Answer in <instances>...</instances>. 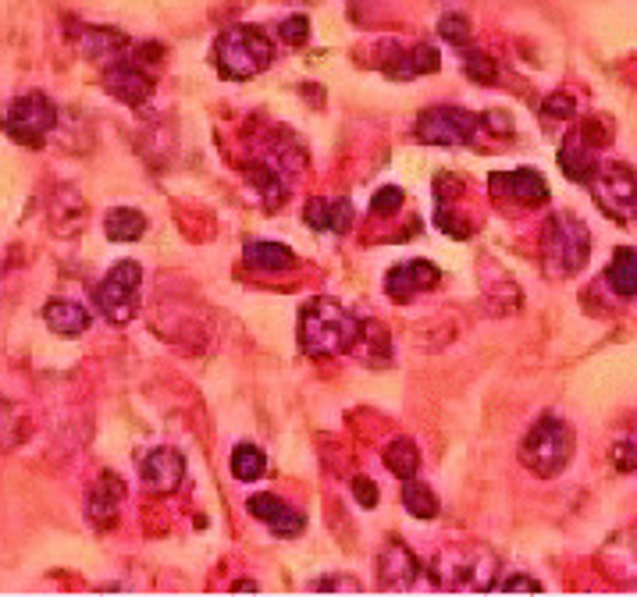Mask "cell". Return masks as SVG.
Returning <instances> with one entry per match:
<instances>
[{"mask_svg":"<svg viewBox=\"0 0 637 597\" xmlns=\"http://www.w3.org/2000/svg\"><path fill=\"white\" fill-rule=\"evenodd\" d=\"M385 466H389L399 480L417 477V469H420V448H417L409 437H395L392 445L385 448Z\"/></svg>","mask_w":637,"mask_h":597,"instance_id":"obj_28","label":"cell"},{"mask_svg":"<svg viewBox=\"0 0 637 597\" xmlns=\"http://www.w3.org/2000/svg\"><path fill=\"white\" fill-rule=\"evenodd\" d=\"M389 79H417V75H431V71L442 68V57L431 47V43H417L409 50H395L392 61L381 65Z\"/></svg>","mask_w":637,"mask_h":597,"instance_id":"obj_19","label":"cell"},{"mask_svg":"<svg viewBox=\"0 0 637 597\" xmlns=\"http://www.w3.org/2000/svg\"><path fill=\"white\" fill-rule=\"evenodd\" d=\"M104 232L111 242H139L147 235V213L136 207H115L107 210L104 218Z\"/></svg>","mask_w":637,"mask_h":597,"instance_id":"obj_24","label":"cell"},{"mask_svg":"<svg viewBox=\"0 0 637 597\" xmlns=\"http://www.w3.org/2000/svg\"><path fill=\"white\" fill-rule=\"evenodd\" d=\"M352 494H357V502L363 508H374L378 505V483H371L367 477H357L352 480Z\"/></svg>","mask_w":637,"mask_h":597,"instance_id":"obj_38","label":"cell"},{"mask_svg":"<svg viewBox=\"0 0 637 597\" xmlns=\"http://www.w3.org/2000/svg\"><path fill=\"white\" fill-rule=\"evenodd\" d=\"M303 221L314 227V232L343 235L352 224V203L349 199H310L303 207Z\"/></svg>","mask_w":637,"mask_h":597,"instance_id":"obj_18","label":"cell"},{"mask_svg":"<svg viewBox=\"0 0 637 597\" xmlns=\"http://www.w3.org/2000/svg\"><path fill=\"white\" fill-rule=\"evenodd\" d=\"M104 90L121 99V104L129 107H139L147 104L150 93H153V79L147 75L143 61H136V57H115L111 65H104Z\"/></svg>","mask_w":637,"mask_h":597,"instance_id":"obj_10","label":"cell"},{"mask_svg":"<svg viewBox=\"0 0 637 597\" xmlns=\"http://www.w3.org/2000/svg\"><path fill=\"white\" fill-rule=\"evenodd\" d=\"M463 71H466V79H474L480 85H491L495 79H499V68H495V61L488 54H480V50H466L463 57Z\"/></svg>","mask_w":637,"mask_h":597,"instance_id":"obj_30","label":"cell"},{"mask_svg":"<svg viewBox=\"0 0 637 597\" xmlns=\"http://www.w3.org/2000/svg\"><path fill=\"white\" fill-rule=\"evenodd\" d=\"M605 284L619 298H634L637 295V249L619 246L613 253V260H609V267H605Z\"/></svg>","mask_w":637,"mask_h":597,"instance_id":"obj_23","label":"cell"},{"mask_svg":"<svg viewBox=\"0 0 637 597\" xmlns=\"http://www.w3.org/2000/svg\"><path fill=\"white\" fill-rule=\"evenodd\" d=\"M44 324L61 338H79L90 331L93 317L86 313V306L76 303V298H50L44 306Z\"/></svg>","mask_w":637,"mask_h":597,"instance_id":"obj_20","label":"cell"},{"mask_svg":"<svg viewBox=\"0 0 637 597\" xmlns=\"http://www.w3.org/2000/svg\"><path fill=\"white\" fill-rule=\"evenodd\" d=\"M125 47H129V39L115 33V28H86L82 33V54L96 65H111L115 57L125 54Z\"/></svg>","mask_w":637,"mask_h":597,"instance_id":"obj_25","label":"cell"},{"mask_svg":"<svg viewBox=\"0 0 637 597\" xmlns=\"http://www.w3.org/2000/svg\"><path fill=\"white\" fill-rule=\"evenodd\" d=\"M246 264L253 270H264V274H278V270H289L296 267V253L289 246H281V242H260V238H253L246 242Z\"/></svg>","mask_w":637,"mask_h":597,"instance_id":"obj_22","label":"cell"},{"mask_svg":"<svg viewBox=\"0 0 637 597\" xmlns=\"http://www.w3.org/2000/svg\"><path fill=\"white\" fill-rule=\"evenodd\" d=\"M246 178L257 185V192L267 199V207H278L281 203V196H286V182L278 178V171L271 164H264V161H250L246 164Z\"/></svg>","mask_w":637,"mask_h":597,"instance_id":"obj_29","label":"cell"},{"mask_svg":"<svg viewBox=\"0 0 637 597\" xmlns=\"http://www.w3.org/2000/svg\"><path fill=\"white\" fill-rule=\"evenodd\" d=\"M559 167H563V175L570 178V182H580V185H588V178L594 175V167H599V156H594V147L591 142L570 136L559 147Z\"/></svg>","mask_w":637,"mask_h":597,"instance_id":"obj_21","label":"cell"},{"mask_svg":"<svg viewBox=\"0 0 637 597\" xmlns=\"http://www.w3.org/2000/svg\"><path fill=\"white\" fill-rule=\"evenodd\" d=\"M480 128H485V114H474V110L452 107V104H438V107H428L420 114L414 132L420 142H428V147H471Z\"/></svg>","mask_w":637,"mask_h":597,"instance_id":"obj_7","label":"cell"},{"mask_svg":"<svg viewBox=\"0 0 637 597\" xmlns=\"http://www.w3.org/2000/svg\"><path fill=\"white\" fill-rule=\"evenodd\" d=\"M599 565L609 580L637 587V523L609 534V540L599 548Z\"/></svg>","mask_w":637,"mask_h":597,"instance_id":"obj_11","label":"cell"},{"mask_svg":"<svg viewBox=\"0 0 637 597\" xmlns=\"http://www.w3.org/2000/svg\"><path fill=\"white\" fill-rule=\"evenodd\" d=\"M491 196L499 199H513L520 207H542L548 203V185L537 175L534 167H517V171H495L488 178Z\"/></svg>","mask_w":637,"mask_h":597,"instance_id":"obj_14","label":"cell"},{"mask_svg":"<svg viewBox=\"0 0 637 597\" xmlns=\"http://www.w3.org/2000/svg\"><path fill=\"white\" fill-rule=\"evenodd\" d=\"M310 590H363V587H360V580H352V576H324V580L310 583Z\"/></svg>","mask_w":637,"mask_h":597,"instance_id":"obj_37","label":"cell"},{"mask_svg":"<svg viewBox=\"0 0 637 597\" xmlns=\"http://www.w3.org/2000/svg\"><path fill=\"white\" fill-rule=\"evenodd\" d=\"M275 61V39L257 25H235L224 28L215 43V65L221 79L246 82Z\"/></svg>","mask_w":637,"mask_h":597,"instance_id":"obj_4","label":"cell"},{"mask_svg":"<svg viewBox=\"0 0 637 597\" xmlns=\"http://www.w3.org/2000/svg\"><path fill=\"white\" fill-rule=\"evenodd\" d=\"M232 477L235 480H243V483H257L264 477V469H267V455L257 448V445H250V441H243V445H235L232 448Z\"/></svg>","mask_w":637,"mask_h":597,"instance_id":"obj_27","label":"cell"},{"mask_svg":"<svg viewBox=\"0 0 637 597\" xmlns=\"http://www.w3.org/2000/svg\"><path fill=\"white\" fill-rule=\"evenodd\" d=\"M235 590H257V583H250V580H239V583H235Z\"/></svg>","mask_w":637,"mask_h":597,"instance_id":"obj_39","label":"cell"},{"mask_svg":"<svg viewBox=\"0 0 637 597\" xmlns=\"http://www.w3.org/2000/svg\"><path fill=\"white\" fill-rule=\"evenodd\" d=\"M246 508L253 512V519H260L267 530L278 534V537H296V534H303V526H306V516L300 508H292L289 502H281L278 494H253Z\"/></svg>","mask_w":637,"mask_h":597,"instance_id":"obj_16","label":"cell"},{"mask_svg":"<svg viewBox=\"0 0 637 597\" xmlns=\"http://www.w3.org/2000/svg\"><path fill=\"white\" fill-rule=\"evenodd\" d=\"M378 587L381 590H409L420 580V562L399 537H389L385 548L378 551Z\"/></svg>","mask_w":637,"mask_h":597,"instance_id":"obj_12","label":"cell"},{"mask_svg":"<svg viewBox=\"0 0 637 597\" xmlns=\"http://www.w3.org/2000/svg\"><path fill=\"white\" fill-rule=\"evenodd\" d=\"M574 445H577L574 426L566 423L563 417H552V412H545V417L528 431V437H523L520 463L528 466L534 477L552 480V477H559L566 466H570Z\"/></svg>","mask_w":637,"mask_h":597,"instance_id":"obj_5","label":"cell"},{"mask_svg":"<svg viewBox=\"0 0 637 597\" xmlns=\"http://www.w3.org/2000/svg\"><path fill=\"white\" fill-rule=\"evenodd\" d=\"M360 335H363V320L338 303V298L317 295L300 309V349L310 360L346 355L360 346Z\"/></svg>","mask_w":637,"mask_h":597,"instance_id":"obj_1","label":"cell"},{"mask_svg":"<svg viewBox=\"0 0 637 597\" xmlns=\"http://www.w3.org/2000/svg\"><path fill=\"white\" fill-rule=\"evenodd\" d=\"M403 505H406V512L414 519H435L438 516V508H442V502H438V494L428 488V483H420L417 477H409V480H403Z\"/></svg>","mask_w":637,"mask_h":597,"instance_id":"obj_26","label":"cell"},{"mask_svg":"<svg viewBox=\"0 0 637 597\" xmlns=\"http://www.w3.org/2000/svg\"><path fill=\"white\" fill-rule=\"evenodd\" d=\"M495 590H506V594H517V590H531V594H537V590H545L542 583H537L534 576H506V580H499L495 583Z\"/></svg>","mask_w":637,"mask_h":597,"instance_id":"obj_35","label":"cell"},{"mask_svg":"<svg viewBox=\"0 0 637 597\" xmlns=\"http://www.w3.org/2000/svg\"><path fill=\"white\" fill-rule=\"evenodd\" d=\"M588 189L594 196V203L619 224H627L637 218V175L627 164H599L594 175L588 178Z\"/></svg>","mask_w":637,"mask_h":597,"instance_id":"obj_9","label":"cell"},{"mask_svg":"<svg viewBox=\"0 0 637 597\" xmlns=\"http://www.w3.org/2000/svg\"><path fill=\"white\" fill-rule=\"evenodd\" d=\"M591 232L574 213H552L542 227V267L548 278H574L588 267Z\"/></svg>","mask_w":637,"mask_h":597,"instance_id":"obj_3","label":"cell"},{"mask_svg":"<svg viewBox=\"0 0 637 597\" xmlns=\"http://www.w3.org/2000/svg\"><path fill=\"white\" fill-rule=\"evenodd\" d=\"M121 502H125V483L115 473H104L101 483H93L90 502H86V516H90V523L96 526V530L115 526Z\"/></svg>","mask_w":637,"mask_h":597,"instance_id":"obj_17","label":"cell"},{"mask_svg":"<svg viewBox=\"0 0 637 597\" xmlns=\"http://www.w3.org/2000/svg\"><path fill=\"white\" fill-rule=\"evenodd\" d=\"M139 284H143V267L136 260H121L104 274V281L93 289V303L104 313V320L115 327L129 324L139 309Z\"/></svg>","mask_w":637,"mask_h":597,"instance_id":"obj_8","label":"cell"},{"mask_svg":"<svg viewBox=\"0 0 637 597\" xmlns=\"http://www.w3.org/2000/svg\"><path fill=\"white\" fill-rule=\"evenodd\" d=\"M139 477H143L147 491L172 494L186 480V459L175 448H150L139 455Z\"/></svg>","mask_w":637,"mask_h":597,"instance_id":"obj_15","label":"cell"},{"mask_svg":"<svg viewBox=\"0 0 637 597\" xmlns=\"http://www.w3.org/2000/svg\"><path fill=\"white\" fill-rule=\"evenodd\" d=\"M542 114H545V121H570L577 114V99L570 93H552L545 96Z\"/></svg>","mask_w":637,"mask_h":597,"instance_id":"obj_33","label":"cell"},{"mask_svg":"<svg viewBox=\"0 0 637 597\" xmlns=\"http://www.w3.org/2000/svg\"><path fill=\"white\" fill-rule=\"evenodd\" d=\"M613 466L619 469V473H630V469H637V445H630V441H619V445L613 448Z\"/></svg>","mask_w":637,"mask_h":597,"instance_id":"obj_36","label":"cell"},{"mask_svg":"<svg viewBox=\"0 0 637 597\" xmlns=\"http://www.w3.org/2000/svg\"><path fill=\"white\" fill-rule=\"evenodd\" d=\"M0 128H4L15 142H22V147L39 150L47 142V136L58 128V107H54L50 96H44V93H25L4 107V114H0Z\"/></svg>","mask_w":637,"mask_h":597,"instance_id":"obj_6","label":"cell"},{"mask_svg":"<svg viewBox=\"0 0 637 597\" xmlns=\"http://www.w3.org/2000/svg\"><path fill=\"white\" fill-rule=\"evenodd\" d=\"M499 583V554L480 540L445 545L431 559V587L438 590H471L485 594Z\"/></svg>","mask_w":637,"mask_h":597,"instance_id":"obj_2","label":"cell"},{"mask_svg":"<svg viewBox=\"0 0 637 597\" xmlns=\"http://www.w3.org/2000/svg\"><path fill=\"white\" fill-rule=\"evenodd\" d=\"M438 281H442V270L431 260H406V264H395L385 274V295L403 306V303H414L420 292H431Z\"/></svg>","mask_w":637,"mask_h":597,"instance_id":"obj_13","label":"cell"},{"mask_svg":"<svg viewBox=\"0 0 637 597\" xmlns=\"http://www.w3.org/2000/svg\"><path fill=\"white\" fill-rule=\"evenodd\" d=\"M278 36L289 43V47H303V43L310 39V22L306 14H292V19H286L278 25Z\"/></svg>","mask_w":637,"mask_h":597,"instance_id":"obj_34","label":"cell"},{"mask_svg":"<svg viewBox=\"0 0 637 597\" xmlns=\"http://www.w3.org/2000/svg\"><path fill=\"white\" fill-rule=\"evenodd\" d=\"M438 36L449 39L452 47H460V50H463L466 43H471V19H466V14H456V11L445 14V19L438 22Z\"/></svg>","mask_w":637,"mask_h":597,"instance_id":"obj_31","label":"cell"},{"mask_svg":"<svg viewBox=\"0 0 637 597\" xmlns=\"http://www.w3.org/2000/svg\"><path fill=\"white\" fill-rule=\"evenodd\" d=\"M403 199H406L403 189H395V185H385V189H378V192H374V199H371V213H374V218H392V213H399V210H403Z\"/></svg>","mask_w":637,"mask_h":597,"instance_id":"obj_32","label":"cell"}]
</instances>
